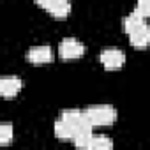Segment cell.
Masks as SVG:
<instances>
[{
  "label": "cell",
  "mask_w": 150,
  "mask_h": 150,
  "mask_svg": "<svg viewBox=\"0 0 150 150\" xmlns=\"http://www.w3.org/2000/svg\"><path fill=\"white\" fill-rule=\"evenodd\" d=\"M85 117L88 118L92 127L97 125H110L117 120V110L110 104H94L83 110Z\"/></svg>",
  "instance_id": "1"
},
{
  "label": "cell",
  "mask_w": 150,
  "mask_h": 150,
  "mask_svg": "<svg viewBox=\"0 0 150 150\" xmlns=\"http://www.w3.org/2000/svg\"><path fill=\"white\" fill-rule=\"evenodd\" d=\"M83 53H85V46L76 37H64L62 42L58 44V55L62 58H78Z\"/></svg>",
  "instance_id": "2"
},
{
  "label": "cell",
  "mask_w": 150,
  "mask_h": 150,
  "mask_svg": "<svg viewBox=\"0 0 150 150\" xmlns=\"http://www.w3.org/2000/svg\"><path fill=\"white\" fill-rule=\"evenodd\" d=\"M99 60L106 69H118L125 62V53L120 48H104L99 53Z\"/></svg>",
  "instance_id": "3"
},
{
  "label": "cell",
  "mask_w": 150,
  "mask_h": 150,
  "mask_svg": "<svg viewBox=\"0 0 150 150\" xmlns=\"http://www.w3.org/2000/svg\"><path fill=\"white\" fill-rule=\"evenodd\" d=\"M37 6H41L57 18H65L71 11V2L67 0H37Z\"/></svg>",
  "instance_id": "4"
},
{
  "label": "cell",
  "mask_w": 150,
  "mask_h": 150,
  "mask_svg": "<svg viewBox=\"0 0 150 150\" xmlns=\"http://www.w3.org/2000/svg\"><path fill=\"white\" fill-rule=\"evenodd\" d=\"M27 60L34 62V64H44V62H51L53 60V50L48 44H39V46H32L27 51Z\"/></svg>",
  "instance_id": "5"
},
{
  "label": "cell",
  "mask_w": 150,
  "mask_h": 150,
  "mask_svg": "<svg viewBox=\"0 0 150 150\" xmlns=\"http://www.w3.org/2000/svg\"><path fill=\"white\" fill-rule=\"evenodd\" d=\"M21 78L20 76H2L0 78V94L4 97H13L21 90Z\"/></svg>",
  "instance_id": "6"
},
{
  "label": "cell",
  "mask_w": 150,
  "mask_h": 150,
  "mask_svg": "<svg viewBox=\"0 0 150 150\" xmlns=\"http://www.w3.org/2000/svg\"><path fill=\"white\" fill-rule=\"evenodd\" d=\"M129 41H131V44L136 46V48H145V46H148V44H150V25L145 23L141 28H138V30H134L132 34H129Z\"/></svg>",
  "instance_id": "7"
},
{
  "label": "cell",
  "mask_w": 150,
  "mask_h": 150,
  "mask_svg": "<svg viewBox=\"0 0 150 150\" xmlns=\"http://www.w3.org/2000/svg\"><path fill=\"white\" fill-rule=\"evenodd\" d=\"M76 132H78V129L72 124L65 122L64 118H58L55 122V134L58 138H62V139H74L76 138Z\"/></svg>",
  "instance_id": "8"
},
{
  "label": "cell",
  "mask_w": 150,
  "mask_h": 150,
  "mask_svg": "<svg viewBox=\"0 0 150 150\" xmlns=\"http://www.w3.org/2000/svg\"><path fill=\"white\" fill-rule=\"evenodd\" d=\"M145 23H146V21H145V18H143L138 11H131V13L124 18V30H125L127 34H132L134 30L141 28Z\"/></svg>",
  "instance_id": "9"
},
{
  "label": "cell",
  "mask_w": 150,
  "mask_h": 150,
  "mask_svg": "<svg viewBox=\"0 0 150 150\" xmlns=\"http://www.w3.org/2000/svg\"><path fill=\"white\" fill-rule=\"evenodd\" d=\"M111 148H113V141L106 134H94L88 146V150H111Z\"/></svg>",
  "instance_id": "10"
},
{
  "label": "cell",
  "mask_w": 150,
  "mask_h": 150,
  "mask_svg": "<svg viewBox=\"0 0 150 150\" xmlns=\"http://www.w3.org/2000/svg\"><path fill=\"white\" fill-rule=\"evenodd\" d=\"M92 138H94V132L92 131H80L72 141H74V145H76L78 150H88Z\"/></svg>",
  "instance_id": "11"
},
{
  "label": "cell",
  "mask_w": 150,
  "mask_h": 150,
  "mask_svg": "<svg viewBox=\"0 0 150 150\" xmlns=\"http://www.w3.org/2000/svg\"><path fill=\"white\" fill-rule=\"evenodd\" d=\"M14 136V129L9 122H4V124H0V143L2 145H7Z\"/></svg>",
  "instance_id": "12"
},
{
  "label": "cell",
  "mask_w": 150,
  "mask_h": 150,
  "mask_svg": "<svg viewBox=\"0 0 150 150\" xmlns=\"http://www.w3.org/2000/svg\"><path fill=\"white\" fill-rule=\"evenodd\" d=\"M134 11H138L143 18L150 16V0H139L136 4V7H134Z\"/></svg>",
  "instance_id": "13"
}]
</instances>
